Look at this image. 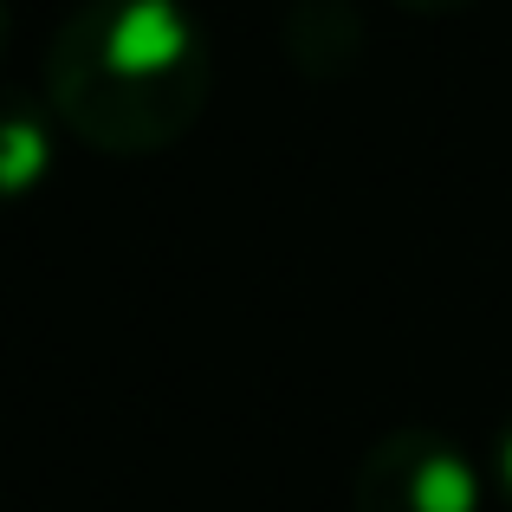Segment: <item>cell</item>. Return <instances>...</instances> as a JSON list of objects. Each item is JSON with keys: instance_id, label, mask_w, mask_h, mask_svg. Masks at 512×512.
Here are the masks:
<instances>
[{"instance_id": "cell-1", "label": "cell", "mask_w": 512, "mask_h": 512, "mask_svg": "<svg viewBox=\"0 0 512 512\" xmlns=\"http://www.w3.org/2000/svg\"><path fill=\"white\" fill-rule=\"evenodd\" d=\"M214 46L182 0H78L46 46V104L85 150L156 156L195 130Z\"/></svg>"}, {"instance_id": "cell-5", "label": "cell", "mask_w": 512, "mask_h": 512, "mask_svg": "<svg viewBox=\"0 0 512 512\" xmlns=\"http://www.w3.org/2000/svg\"><path fill=\"white\" fill-rule=\"evenodd\" d=\"M402 13H422V20H448V13H467L480 7V0H396Z\"/></svg>"}, {"instance_id": "cell-4", "label": "cell", "mask_w": 512, "mask_h": 512, "mask_svg": "<svg viewBox=\"0 0 512 512\" xmlns=\"http://www.w3.org/2000/svg\"><path fill=\"white\" fill-rule=\"evenodd\" d=\"M487 493H500L512 506V415L500 422V435H493V454H487Z\"/></svg>"}, {"instance_id": "cell-6", "label": "cell", "mask_w": 512, "mask_h": 512, "mask_svg": "<svg viewBox=\"0 0 512 512\" xmlns=\"http://www.w3.org/2000/svg\"><path fill=\"white\" fill-rule=\"evenodd\" d=\"M0 52H7V0H0Z\"/></svg>"}, {"instance_id": "cell-2", "label": "cell", "mask_w": 512, "mask_h": 512, "mask_svg": "<svg viewBox=\"0 0 512 512\" xmlns=\"http://www.w3.org/2000/svg\"><path fill=\"white\" fill-rule=\"evenodd\" d=\"M350 500L357 512H480L487 480L461 441L435 428H389L357 461Z\"/></svg>"}, {"instance_id": "cell-3", "label": "cell", "mask_w": 512, "mask_h": 512, "mask_svg": "<svg viewBox=\"0 0 512 512\" xmlns=\"http://www.w3.org/2000/svg\"><path fill=\"white\" fill-rule=\"evenodd\" d=\"M52 130H59L52 104H39V98H26V91L0 85V208L39 195V182H46L52 163H59Z\"/></svg>"}]
</instances>
